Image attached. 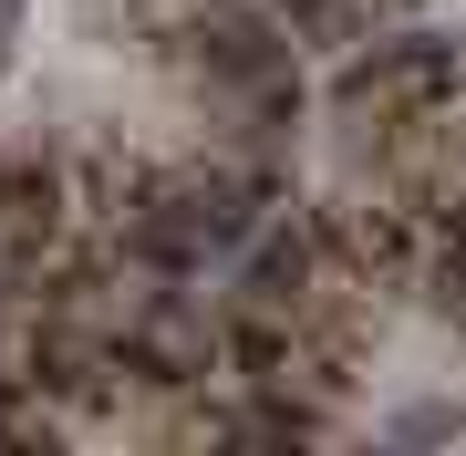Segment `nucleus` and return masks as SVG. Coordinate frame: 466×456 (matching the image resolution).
<instances>
[{"label":"nucleus","instance_id":"nucleus-3","mask_svg":"<svg viewBox=\"0 0 466 456\" xmlns=\"http://www.w3.org/2000/svg\"><path fill=\"white\" fill-rule=\"evenodd\" d=\"M238 290H249L259 311H300V290H311V228H290V218L249 228V259H238Z\"/></svg>","mask_w":466,"mask_h":456},{"label":"nucleus","instance_id":"nucleus-5","mask_svg":"<svg viewBox=\"0 0 466 456\" xmlns=\"http://www.w3.org/2000/svg\"><path fill=\"white\" fill-rule=\"evenodd\" d=\"M332 249H342L363 280H404L415 238H404V218H332Z\"/></svg>","mask_w":466,"mask_h":456},{"label":"nucleus","instance_id":"nucleus-6","mask_svg":"<svg viewBox=\"0 0 466 456\" xmlns=\"http://www.w3.org/2000/svg\"><path fill=\"white\" fill-rule=\"evenodd\" d=\"M435 301H446V311H466V238H456V259H446V270H435Z\"/></svg>","mask_w":466,"mask_h":456},{"label":"nucleus","instance_id":"nucleus-1","mask_svg":"<svg viewBox=\"0 0 466 456\" xmlns=\"http://www.w3.org/2000/svg\"><path fill=\"white\" fill-rule=\"evenodd\" d=\"M208 363H218V332L187 301H156V311L125 321V373H135V384H198Z\"/></svg>","mask_w":466,"mask_h":456},{"label":"nucleus","instance_id":"nucleus-4","mask_svg":"<svg viewBox=\"0 0 466 456\" xmlns=\"http://www.w3.org/2000/svg\"><path fill=\"white\" fill-rule=\"evenodd\" d=\"M115 363H125V353H104V342L63 332V321H52V332L32 342V384H42V394H84V405L104 394V373H115Z\"/></svg>","mask_w":466,"mask_h":456},{"label":"nucleus","instance_id":"nucleus-7","mask_svg":"<svg viewBox=\"0 0 466 456\" xmlns=\"http://www.w3.org/2000/svg\"><path fill=\"white\" fill-rule=\"evenodd\" d=\"M0 21H11V0H0Z\"/></svg>","mask_w":466,"mask_h":456},{"label":"nucleus","instance_id":"nucleus-2","mask_svg":"<svg viewBox=\"0 0 466 456\" xmlns=\"http://www.w3.org/2000/svg\"><path fill=\"white\" fill-rule=\"evenodd\" d=\"M198 63H208V84L259 94V84H280V73H290V42L269 32L259 11H208V21H198Z\"/></svg>","mask_w":466,"mask_h":456}]
</instances>
